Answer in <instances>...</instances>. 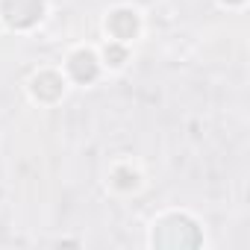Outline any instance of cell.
Returning <instances> with one entry per match:
<instances>
[{
	"mask_svg": "<svg viewBox=\"0 0 250 250\" xmlns=\"http://www.w3.org/2000/svg\"><path fill=\"white\" fill-rule=\"evenodd\" d=\"M112 186L121 191H133L139 186V171H133L130 165H115L112 168Z\"/></svg>",
	"mask_w": 250,
	"mask_h": 250,
	"instance_id": "7",
	"label": "cell"
},
{
	"mask_svg": "<svg viewBox=\"0 0 250 250\" xmlns=\"http://www.w3.org/2000/svg\"><path fill=\"white\" fill-rule=\"evenodd\" d=\"M147 244L159 247V250H197V247H203V229L188 212L171 209V212H162L159 218H153Z\"/></svg>",
	"mask_w": 250,
	"mask_h": 250,
	"instance_id": "1",
	"label": "cell"
},
{
	"mask_svg": "<svg viewBox=\"0 0 250 250\" xmlns=\"http://www.w3.org/2000/svg\"><path fill=\"white\" fill-rule=\"evenodd\" d=\"M100 62H103L106 68L118 71V68H124V65L130 62V47L121 44V42H106V44H103V53H100Z\"/></svg>",
	"mask_w": 250,
	"mask_h": 250,
	"instance_id": "6",
	"label": "cell"
},
{
	"mask_svg": "<svg viewBox=\"0 0 250 250\" xmlns=\"http://www.w3.org/2000/svg\"><path fill=\"white\" fill-rule=\"evenodd\" d=\"M103 71L100 53L91 47H77L68 59H65V77L77 85H91Z\"/></svg>",
	"mask_w": 250,
	"mask_h": 250,
	"instance_id": "4",
	"label": "cell"
},
{
	"mask_svg": "<svg viewBox=\"0 0 250 250\" xmlns=\"http://www.w3.org/2000/svg\"><path fill=\"white\" fill-rule=\"evenodd\" d=\"M218 3H221V6H241L244 0H218Z\"/></svg>",
	"mask_w": 250,
	"mask_h": 250,
	"instance_id": "8",
	"label": "cell"
},
{
	"mask_svg": "<svg viewBox=\"0 0 250 250\" xmlns=\"http://www.w3.org/2000/svg\"><path fill=\"white\" fill-rule=\"evenodd\" d=\"M68 88V77L62 71H53V68H44L39 74H33L30 80V97L36 103H56Z\"/></svg>",
	"mask_w": 250,
	"mask_h": 250,
	"instance_id": "5",
	"label": "cell"
},
{
	"mask_svg": "<svg viewBox=\"0 0 250 250\" xmlns=\"http://www.w3.org/2000/svg\"><path fill=\"white\" fill-rule=\"evenodd\" d=\"M103 30L109 36V42H121V44H130L139 30H142V15L133 6H115L106 18H103Z\"/></svg>",
	"mask_w": 250,
	"mask_h": 250,
	"instance_id": "3",
	"label": "cell"
},
{
	"mask_svg": "<svg viewBox=\"0 0 250 250\" xmlns=\"http://www.w3.org/2000/svg\"><path fill=\"white\" fill-rule=\"evenodd\" d=\"M47 0H0V24L12 33H30L42 24Z\"/></svg>",
	"mask_w": 250,
	"mask_h": 250,
	"instance_id": "2",
	"label": "cell"
}]
</instances>
